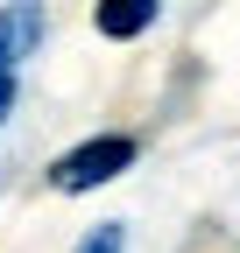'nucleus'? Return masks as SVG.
<instances>
[{
  "label": "nucleus",
  "instance_id": "f257e3e1",
  "mask_svg": "<svg viewBox=\"0 0 240 253\" xmlns=\"http://www.w3.org/2000/svg\"><path fill=\"white\" fill-rule=\"evenodd\" d=\"M127 169H134V141H127V134H99V141H85V148H71V155H57L50 183L64 190V197H78V190H99V183L127 176Z\"/></svg>",
  "mask_w": 240,
  "mask_h": 253
},
{
  "label": "nucleus",
  "instance_id": "20e7f679",
  "mask_svg": "<svg viewBox=\"0 0 240 253\" xmlns=\"http://www.w3.org/2000/svg\"><path fill=\"white\" fill-rule=\"evenodd\" d=\"M120 246H127V225H99V232L85 239L78 253H120Z\"/></svg>",
  "mask_w": 240,
  "mask_h": 253
},
{
  "label": "nucleus",
  "instance_id": "f03ea898",
  "mask_svg": "<svg viewBox=\"0 0 240 253\" xmlns=\"http://www.w3.org/2000/svg\"><path fill=\"white\" fill-rule=\"evenodd\" d=\"M43 36H50V14L43 7H0V120H7L14 84H21V63L36 56Z\"/></svg>",
  "mask_w": 240,
  "mask_h": 253
},
{
  "label": "nucleus",
  "instance_id": "7ed1b4c3",
  "mask_svg": "<svg viewBox=\"0 0 240 253\" xmlns=\"http://www.w3.org/2000/svg\"><path fill=\"white\" fill-rule=\"evenodd\" d=\"M148 21H156V0H134V7H99V14H92L99 36H141Z\"/></svg>",
  "mask_w": 240,
  "mask_h": 253
}]
</instances>
